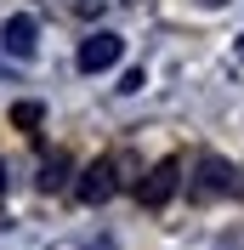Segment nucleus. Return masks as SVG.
<instances>
[{"mask_svg":"<svg viewBox=\"0 0 244 250\" xmlns=\"http://www.w3.org/2000/svg\"><path fill=\"white\" fill-rule=\"evenodd\" d=\"M120 57H125V40L114 29H97L91 40H80V74H108Z\"/></svg>","mask_w":244,"mask_h":250,"instance_id":"1","label":"nucleus"},{"mask_svg":"<svg viewBox=\"0 0 244 250\" xmlns=\"http://www.w3.org/2000/svg\"><path fill=\"white\" fill-rule=\"evenodd\" d=\"M176 176H182V165H176V159H159V165H153V171L142 176L137 199H142V205H165L170 193H176Z\"/></svg>","mask_w":244,"mask_h":250,"instance_id":"2","label":"nucleus"},{"mask_svg":"<svg viewBox=\"0 0 244 250\" xmlns=\"http://www.w3.org/2000/svg\"><path fill=\"white\" fill-rule=\"evenodd\" d=\"M233 165L227 159H204V165H199V182H193V193L199 199H222V193H233Z\"/></svg>","mask_w":244,"mask_h":250,"instance_id":"3","label":"nucleus"},{"mask_svg":"<svg viewBox=\"0 0 244 250\" xmlns=\"http://www.w3.org/2000/svg\"><path fill=\"white\" fill-rule=\"evenodd\" d=\"M114 188H120V176H114V159H97L91 171H85V182H80V199H85V205H102Z\"/></svg>","mask_w":244,"mask_h":250,"instance_id":"4","label":"nucleus"},{"mask_svg":"<svg viewBox=\"0 0 244 250\" xmlns=\"http://www.w3.org/2000/svg\"><path fill=\"white\" fill-rule=\"evenodd\" d=\"M6 46H12L17 57L34 51V23H29V17H12V23H6Z\"/></svg>","mask_w":244,"mask_h":250,"instance_id":"5","label":"nucleus"},{"mask_svg":"<svg viewBox=\"0 0 244 250\" xmlns=\"http://www.w3.org/2000/svg\"><path fill=\"white\" fill-rule=\"evenodd\" d=\"M12 120H17V125H40V108H34V103H23V108H12Z\"/></svg>","mask_w":244,"mask_h":250,"instance_id":"6","label":"nucleus"},{"mask_svg":"<svg viewBox=\"0 0 244 250\" xmlns=\"http://www.w3.org/2000/svg\"><path fill=\"white\" fill-rule=\"evenodd\" d=\"M0 193H6V165H0Z\"/></svg>","mask_w":244,"mask_h":250,"instance_id":"7","label":"nucleus"}]
</instances>
